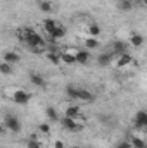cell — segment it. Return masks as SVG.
<instances>
[{"mask_svg":"<svg viewBox=\"0 0 147 148\" xmlns=\"http://www.w3.org/2000/svg\"><path fill=\"white\" fill-rule=\"evenodd\" d=\"M66 97L73 102H85V103H90L94 102V95L85 90V88H78V86H68L66 88Z\"/></svg>","mask_w":147,"mask_h":148,"instance_id":"2","label":"cell"},{"mask_svg":"<svg viewBox=\"0 0 147 148\" xmlns=\"http://www.w3.org/2000/svg\"><path fill=\"white\" fill-rule=\"evenodd\" d=\"M132 60H133V59H132V55H130L128 52L116 55V66H118V67H126V66L132 64Z\"/></svg>","mask_w":147,"mask_h":148,"instance_id":"9","label":"cell"},{"mask_svg":"<svg viewBox=\"0 0 147 148\" xmlns=\"http://www.w3.org/2000/svg\"><path fill=\"white\" fill-rule=\"evenodd\" d=\"M0 74H3V76H10V74H12V66L7 64V62H3V60H0Z\"/></svg>","mask_w":147,"mask_h":148,"instance_id":"20","label":"cell"},{"mask_svg":"<svg viewBox=\"0 0 147 148\" xmlns=\"http://www.w3.org/2000/svg\"><path fill=\"white\" fill-rule=\"evenodd\" d=\"M5 97H9L16 105H28L31 100V93L21 88H10L5 91Z\"/></svg>","mask_w":147,"mask_h":148,"instance_id":"3","label":"cell"},{"mask_svg":"<svg viewBox=\"0 0 147 148\" xmlns=\"http://www.w3.org/2000/svg\"><path fill=\"white\" fill-rule=\"evenodd\" d=\"M74 52H76V50H62V52H59V53H61V62H64L66 66L76 64V60H74Z\"/></svg>","mask_w":147,"mask_h":148,"instance_id":"10","label":"cell"},{"mask_svg":"<svg viewBox=\"0 0 147 148\" xmlns=\"http://www.w3.org/2000/svg\"><path fill=\"white\" fill-rule=\"evenodd\" d=\"M3 131H5V127H3V126H2V124H0V134H2V133H3Z\"/></svg>","mask_w":147,"mask_h":148,"instance_id":"30","label":"cell"},{"mask_svg":"<svg viewBox=\"0 0 147 148\" xmlns=\"http://www.w3.org/2000/svg\"><path fill=\"white\" fill-rule=\"evenodd\" d=\"M30 81H31V84L37 86V88H45V86H47L45 77L40 73H30Z\"/></svg>","mask_w":147,"mask_h":148,"instance_id":"11","label":"cell"},{"mask_svg":"<svg viewBox=\"0 0 147 148\" xmlns=\"http://www.w3.org/2000/svg\"><path fill=\"white\" fill-rule=\"evenodd\" d=\"M130 45H132L133 48H140V47L144 45V36L139 35V33H133V35L130 36Z\"/></svg>","mask_w":147,"mask_h":148,"instance_id":"16","label":"cell"},{"mask_svg":"<svg viewBox=\"0 0 147 148\" xmlns=\"http://www.w3.org/2000/svg\"><path fill=\"white\" fill-rule=\"evenodd\" d=\"M38 131H40L42 134H49V133H50V124H47V122L40 124V126H38Z\"/></svg>","mask_w":147,"mask_h":148,"instance_id":"27","label":"cell"},{"mask_svg":"<svg viewBox=\"0 0 147 148\" xmlns=\"http://www.w3.org/2000/svg\"><path fill=\"white\" fill-rule=\"evenodd\" d=\"M26 148H42V143L38 140H35V138H30L26 141Z\"/></svg>","mask_w":147,"mask_h":148,"instance_id":"26","label":"cell"},{"mask_svg":"<svg viewBox=\"0 0 147 148\" xmlns=\"http://www.w3.org/2000/svg\"><path fill=\"white\" fill-rule=\"evenodd\" d=\"M64 36H66V28H64V26H61V24H57V28H55L54 31H50V33H49V38H50V40H54V41H59V40H62Z\"/></svg>","mask_w":147,"mask_h":148,"instance_id":"13","label":"cell"},{"mask_svg":"<svg viewBox=\"0 0 147 148\" xmlns=\"http://www.w3.org/2000/svg\"><path fill=\"white\" fill-rule=\"evenodd\" d=\"M74 60H76V64H88V60H90V50L78 48L74 52Z\"/></svg>","mask_w":147,"mask_h":148,"instance_id":"6","label":"cell"},{"mask_svg":"<svg viewBox=\"0 0 147 148\" xmlns=\"http://www.w3.org/2000/svg\"><path fill=\"white\" fill-rule=\"evenodd\" d=\"M17 38L28 45V48L31 50H42L45 47V40L42 38L40 33H37L35 29H30V28H21L17 31Z\"/></svg>","mask_w":147,"mask_h":148,"instance_id":"1","label":"cell"},{"mask_svg":"<svg viewBox=\"0 0 147 148\" xmlns=\"http://www.w3.org/2000/svg\"><path fill=\"white\" fill-rule=\"evenodd\" d=\"M73 148H83V147H73Z\"/></svg>","mask_w":147,"mask_h":148,"instance_id":"32","label":"cell"},{"mask_svg":"<svg viewBox=\"0 0 147 148\" xmlns=\"http://www.w3.org/2000/svg\"><path fill=\"white\" fill-rule=\"evenodd\" d=\"M88 35L92 38H97L101 35V26L99 24H95V23H92L90 26H88Z\"/></svg>","mask_w":147,"mask_h":148,"instance_id":"21","label":"cell"},{"mask_svg":"<svg viewBox=\"0 0 147 148\" xmlns=\"http://www.w3.org/2000/svg\"><path fill=\"white\" fill-rule=\"evenodd\" d=\"M47 59H49V62H52L54 66H59V64H61V53H59L57 50H49V52H47Z\"/></svg>","mask_w":147,"mask_h":148,"instance_id":"15","label":"cell"},{"mask_svg":"<svg viewBox=\"0 0 147 148\" xmlns=\"http://www.w3.org/2000/svg\"><path fill=\"white\" fill-rule=\"evenodd\" d=\"M64 117H69V119H80V117H81V109H80V105H78V103H71V105H68L66 110H64Z\"/></svg>","mask_w":147,"mask_h":148,"instance_id":"7","label":"cell"},{"mask_svg":"<svg viewBox=\"0 0 147 148\" xmlns=\"http://www.w3.org/2000/svg\"><path fill=\"white\" fill-rule=\"evenodd\" d=\"M126 48H128V47H126L125 41H116V43H114V52H116V55H118V53H125Z\"/></svg>","mask_w":147,"mask_h":148,"instance_id":"23","label":"cell"},{"mask_svg":"<svg viewBox=\"0 0 147 148\" xmlns=\"http://www.w3.org/2000/svg\"><path fill=\"white\" fill-rule=\"evenodd\" d=\"M45 114H47V117H49L50 121H57V117H59V115H57V110H55L54 107H49Z\"/></svg>","mask_w":147,"mask_h":148,"instance_id":"25","label":"cell"},{"mask_svg":"<svg viewBox=\"0 0 147 148\" xmlns=\"http://www.w3.org/2000/svg\"><path fill=\"white\" fill-rule=\"evenodd\" d=\"M54 148H66V145H64V141L55 140V141H54Z\"/></svg>","mask_w":147,"mask_h":148,"instance_id":"28","label":"cell"},{"mask_svg":"<svg viewBox=\"0 0 147 148\" xmlns=\"http://www.w3.org/2000/svg\"><path fill=\"white\" fill-rule=\"evenodd\" d=\"M97 64L99 66H109L111 64V53H101L99 57H97Z\"/></svg>","mask_w":147,"mask_h":148,"instance_id":"19","label":"cell"},{"mask_svg":"<svg viewBox=\"0 0 147 148\" xmlns=\"http://www.w3.org/2000/svg\"><path fill=\"white\" fill-rule=\"evenodd\" d=\"M3 127L9 129L10 133H19L21 131V121L14 114H7V115H3Z\"/></svg>","mask_w":147,"mask_h":148,"instance_id":"4","label":"cell"},{"mask_svg":"<svg viewBox=\"0 0 147 148\" xmlns=\"http://www.w3.org/2000/svg\"><path fill=\"white\" fill-rule=\"evenodd\" d=\"M116 148H132V145H130L128 141H123V143H119Z\"/></svg>","mask_w":147,"mask_h":148,"instance_id":"29","label":"cell"},{"mask_svg":"<svg viewBox=\"0 0 147 148\" xmlns=\"http://www.w3.org/2000/svg\"><path fill=\"white\" fill-rule=\"evenodd\" d=\"M128 143L132 145V148H147L144 136H139V134H133V136H132V140H130Z\"/></svg>","mask_w":147,"mask_h":148,"instance_id":"14","label":"cell"},{"mask_svg":"<svg viewBox=\"0 0 147 148\" xmlns=\"http://www.w3.org/2000/svg\"><path fill=\"white\" fill-rule=\"evenodd\" d=\"M2 60H3V62H7V64H10V66H14V64H17V62L21 60V55H19L17 52L9 50V52H5V53H3Z\"/></svg>","mask_w":147,"mask_h":148,"instance_id":"12","label":"cell"},{"mask_svg":"<svg viewBox=\"0 0 147 148\" xmlns=\"http://www.w3.org/2000/svg\"><path fill=\"white\" fill-rule=\"evenodd\" d=\"M118 9L123 10V12H130L133 9V2H119L118 3Z\"/></svg>","mask_w":147,"mask_h":148,"instance_id":"24","label":"cell"},{"mask_svg":"<svg viewBox=\"0 0 147 148\" xmlns=\"http://www.w3.org/2000/svg\"><path fill=\"white\" fill-rule=\"evenodd\" d=\"M55 28H57V23H55L54 19H45V21H43V29H45L47 35H49L50 31H54Z\"/></svg>","mask_w":147,"mask_h":148,"instance_id":"18","label":"cell"},{"mask_svg":"<svg viewBox=\"0 0 147 148\" xmlns=\"http://www.w3.org/2000/svg\"><path fill=\"white\" fill-rule=\"evenodd\" d=\"M38 5H40V10H42V12H52V9H54L50 0H40Z\"/></svg>","mask_w":147,"mask_h":148,"instance_id":"22","label":"cell"},{"mask_svg":"<svg viewBox=\"0 0 147 148\" xmlns=\"http://www.w3.org/2000/svg\"><path fill=\"white\" fill-rule=\"evenodd\" d=\"M135 127L137 129H144V127H147V112L146 110H139L137 114H135Z\"/></svg>","mask_w":147,"mask_h":148,"instance_id":"8","label":"cell"},{"mask_svg":"<svg viewBox=\"0 0 147 148\" xmlns=\"http://www.w3.org/2000/svg\"><path fill=\"white\" fill-rule=\"evenodd\" d=\"M83 45H85V50H95V48L99 47V40H97V38L88 36L85 41H83Z\"/></svg>","mask_w":147,"mask_h":148,"instance_id":"17","label":"cell"},{"mask_svg":"<svg viewBox=\"0 0 147 148\" xmlns=\"http://www.w3.org/2000/svg\"><path fill=\"white\" fill-rule=\"evenodd\" d=\"M61 124H62V127H64L66 131H69V133H80V131H83V124H81L78 119L62 117V119H61Z\"/></svg>","mask_w":147,"mask_h":148,"instance_id":"5","label":"cell"},{"mask_svg":"<svg viewBox=\"0 0 147 148\" xmlns=\"http://www.w3.org/2000/svg\"><path fill=\"white\" fill-rule=\"evenodd\" d=\"M119 2H133V0H118V3H119Z\"/></svg>","mask_w":147,"mask_h":148,"instance_id":"31","label":"cell"}]
</instances>
